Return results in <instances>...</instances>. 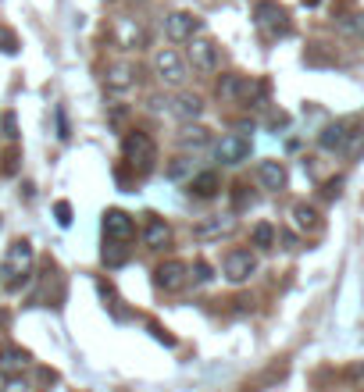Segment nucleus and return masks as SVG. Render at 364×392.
Listing matches in <instances>:
<instances>
[{
  "mask_svg": "<svg viewBox=\"0 0 364 392\" xmlns=\"http://www.w3.org/2000/svg\"><path fill=\"white\" fill-rule=\"evenodd\" d=\"M122 40H125V51H132V47L143 43V33H140L132 22H122Z\"/></svg>",
  "mask_w": 364,
  "mask_h": 392,
  "instance_id": "nucleus-25",
  "label": "nucleus"
},
{
  "mask_svg": "<svg viewBox=\"0 0 364 392\" xmlns=\"http://www.w3.org/2000/svg\"><path fill=\"white\" fill-rule=\"evenodd\" d=\"M100 257H104L108 267H122V264L129 260V250H125V243H111V239H108V246H104Z\"/></svg>",
  "mask_w": 364,
  "mask_h": 392,
  "instance_id": "nucleus-21",
  "label": "nucleus"
},
{
  "mask_svg": "<svg viewBox=\"0 0 364 392\" xmlns=\"http://www.w3.org/2000/svg\"><path fill=\"white\" fill-rule=\"evenodd\" d=\"M175 139H179V147H182V150H200V147H207V143H211V129H204L200 122H186V125H182V132H179Z\"/></svg>",
  "mask_w": 364,
  "mask_h": 392,
  "instance_id": "nucleus-17",
  "label": "nucleus"
},
{
  "mask_svg": "<svg viewBox=\"0 0 364 392\" xmlns=\"http://www.w3.org/2000/svg\"><path fill=\"white\" fill-rule=\"evenodd\" d=\"M104 235H108L111 243H129V239L136 235V221H132L125 211L111 207V211H104Z\"/></svg>",
  "mask_w": 364,
  "mask_h": 392,
  "instance_id": "nucleus-9",
  "label": "nucleus"
},
{
  "mask_svg": "<svg viewBox=\"0 0 364 392\" xmlns=\"http://www.w3.org/2000/svg\"><path fill=\"white\" fill-rule=\"evenodd\" d=\"M154 75H157L165 86L179 90V86L186 83V61L179 58V51H172V47L157 51V54H154Z\"/></svg>",
  "mask_w": 364,
  "mask_h": 392,
  "instance_id": "nucleus-4",
  "label": "nucleus"
},
{
  "mask_svg": "<svg viewBox=\"0 0 364 392\" xmlns=\"http://www.w3.org/2000/svg\"><path fill=\"white\" fill-rule=\"evenodd\" d=\"M197 29H200V18L189 15V11H172V15H165V36H168L172 43H186V40H193Z\"/></svg>",
  "mask_w": 364,
  "mask_h": 392,
  "instance_id": "nucleus-7",
  "label": "nucleus"
},
{
  "mask_svg": "<svg viewBox=\"0 0 364 392\" xmlns=\"http://www.w3.org/2000/svg\"><path fill=\"white\" fill-rule=\"evenodd\" d=\"M4 392H29V385H26L22 374L19 378H4Z\"/></svg>",
  "mask_w": 364,
  "mask_h": 392,
  "instance_id": "nucleus-28",
  "label": "nucleus"
},
{
  "mask_svg": "<svg viewBox=\"0 0 364 392\" xmlns=\"http://www.w3.org/2000/svg\"><path fill=\"white\" fill-rule=\"evenodd\" d=\"M293 221H296V228H318V211L307 207V203H296L293 207Z\"/></svg>",
  "mask_w": 364,
  "mask_h": 392,
  "instance_id": "nucleus-22",
  "label": "nucleus"
},
{
  "mask_svg": "<svg viewBox=\"0 0 364 392\" xmlns=\"http://www.w3.org/2000/svg\"><path fill=\"white\" fill-rule=\"evenodd\" d=\"M193 47H189V61H193V68L197 72H214L218 68V47L211 43V40H189Z\"/></svg>",
  "mask_w": 364,
  "mask_h": 392,
  "instance_id": "nucleus-15",
  "label": "nucleus"
},
{
  "mask_svg": "<svg viewBox=\"0 0 364 392\" xmlns=\"http://www.w3.org/2000/svg\"><path fill=\"white\" fill-rule=\"evenodd\" d=\"M0 271H4L8 292H19L29 282V275H33V243L29 239H15L8 246V253H4V267Z\"/></svg>",
  "mask_w": 364,
  "mask_h": 392,
  "instance_id": "nucleus-1",
  "label": "nucleus"
},
{
  "mask_svg": "<svg viewBox=\"0 0 364 392\" xmlns=\"http://www.w3.org/2000/svg\"><path fill=\"white\" fill-rule=\"evenodd\" d=\"M186 168H189V161H186V157H179V161L168 168V179H182V175H186Z\"/></svg>",
  "mask_w": 364,
  "mask_h": 392,
  "instance_id": "nucleus-30",
  "label": "nucleus"
},
{
  "mask_svg": "<svg viewBox=\"0 0 364 392\" xmlns=\"http://www.w3.org/2000/svg\"><path fill=\"white\" fill-rule=\"evenodd\" d=\"M222 271H225V278H229L232 285H239V282H246V278L257 271V257H254L250 250H229Z\"/></svg>",
  "mask_w": 364,
  "mask_h": 392,
  "instance_id": "nucleus-6",
  "label": "nucleus"
},
{
  "mask_svg": "<svg viewBox=\"0 0 364 392\" xmlns=\"http://www.w3.org/2000/svg\"><path fill=\"white\" fill-rule=\"evenodd\" d=\"M350 139H353V132H350V125H346V122H332V125H325V129L318 132V147H321V150H328V154L346 150V147H350Z\"/></svg>",
  "mask_w": 364,
  "mask_h": 392,
  "instance_id": "nucleus-11",
  "label": "nucleus"
},
{
  "mask_svg": "<svg viewBox=\"0 0 364 392\" xmlns=\"http://www.w3.org/2000/svg\"><path fill=\"white\" fill-rule=\"evenodd\" d=\"M218 189H222L218 171H200V175L189 179V193H193L197 200H211V196H218Z\"/></svg>",
  "mask_w": 364,
  "mask_h": 392,
  "instance_id": "nucleus-18",
  "label": "nucleus"
},
{
  "mask_svg": "<svg viewBox=\"0 0 364 392\" xmlns=\"http://www.w3.org/2000/svg\"><path fill=\"white\" fill-rule=\"evenodd\" d=\"M29 367V353L22 346H0V378H19Z\"/></svg>",
  "mask_w": 364,
  "mask_h": 392,
  "instance_id": "nucleus-13",
  "label": "nucleus"
},
{
  "mask_svg": "<svg viewBox=\"0 0 364 392\" xmlns=\"http://www.w3.org/2000/svg\"><path fill=\"white\" fill-rule=\"evenodd\" d=\"M122 154H125V161L140 171V175H147L150 168H154V161H157V143L147 136V132H129L125 136V143H122Z\"/></svg>",
  "mask_w": 364,
  "mask_h": 392,
  "instance_id": "nucleus-2",
  "label": "nucleus"
},
{
  "mask_svg": "<svg viewBox=\"0 0 364 392\" xmlns=\"http://www.w3.org/2000/svg\"><path fill=\"white\" fill-rule=\"evenodd\" d=\"M229 232H236V218L232 214H218V218H204V221H197L193 225V235L197 239H222V235H229Z\"/></svg>",
  "mask_w": 364,
  "mask_h": 392,
  "instance_id": "nucleus-14",
  "label": "nucleus"
},
{
  "mask_svg": "<svg viewBox=\"0 0 364 392\" xmlns=\"http://www.w3.org/2000/svg\"><path fill=\"white\" fill-rule=\"evenodd\" d=\"M321 4V0H303V8H318Z\"/></svg>",
  "mask_w": 364,
  "mask_h": 392,
  "instance_id": "nucleus-32",
  "label": "nucleus"
},
{
  "mask_svg": "<svg viewBox=\"0 0 364 392\" xmlns=\"http://www.w3.org/2000/svg\"><path fill=\"white\" fill-rule=\"evenodd\" d=\"M0 54H19V36L8 26H0Z\"/></svg>",
  "mask_w": 364,
  "mask_h": 392,
  "instance_id": "nucleus-24",
  "label": "nucleus"
},
{
  "mask_svg": "<svg viewBox=\"0 0 364 392\" xmlns=\"http://www.w3.org/2000/svg\"><path fill=\"white\" fill-rule=\"evenodd\" d=\"M279 243H282V250H296V235L289 232V228H279ZM275 243V246H279Z\"/></svg>",
  "mask_w": 364,
  "mask_h": 392,
  "instance_id": "nucleus-29",
  "label": "nucleus"
},
{
  "mask_svg": "<svg viewBox=\"0 0 364 392\" xmlns=\"http://www.w3.org/2000/svg\"><path fill=\"white\" fill-rule=\"evenodd\" d=\"M189 278L197 282V285H207L214 275H211V264L207 260H193V267H189Z\"/></svg>",
  "mask_w": 364,
  "mask_h": 392,
  "instance_id": "nucleus-23",
  "label": "nucleus"
},
{
  "mask_svg": "<svg viewBox=\"0 0 364 392\" xmlns=\"http://www.w3.org/2000/svg\"><path fill=\"white\" fill-rule=\"evenodd\" d=\"M360 40H364V15H360Z\"/></svg>",
  "mask_w": 364,
  "mask_h": 392,
  "instance_id": "nucleus-33",
  "label": "nucleus"
},
{
  "mask_svg": "<svg viewBox=\"0 0 364 392\" xmlns=\"http://www.w3.org/2000/svg\"><path fill=\"white\" fill-rule=\"evenodd\" d=\"M172 115L182 118V122H197V118L204 115V100H200L197 93H179V97L172 100Z\"/></svg>",
  "mask_w": 364,
  "mask_h": 392,
  "instance_id": "nucleus-16",
  "label": "nucleus"
},
{
  "mask_svg": "<svg viewBox=\"0 0 364 392\" xmlns=\"http://www.w3.org/2000/svg\"><path fill=\"white\" fill-rule=\"evenodd\" d=\"M250 136L246 132H229V136H222V143H218V161L222 164H243L246 157H250Z\"/></svg>",
  "mask_w": 364,
  "mask_h": 392,
  "instance_id": "nucleus-8",
  "label": "nucleus"
},
{
  "mask_svg": "<svg viewBox=\"0 0 364 392\" xmlns=\"http://www.w3.org/2000/svg\"><path fill=\"white\" fill-rule=\"evenodd\" d=\"M254 22L268 36H286L289 33V15H286L282 4H275V0H257L254 4Z\"/></svg>",
  "mask_w": 364,
  "mask_h": 392,
  "instance_id": "nucleus-3",
  "label": "nucleus"
},
{
  "mask_svg": "<svg viewBox=\"0 0 364 392\" xmlns=\"http://www.w3.org/2000/svg\"><path fill=\"white\" fill-rule=\"evenodd\" d=\"M186 282H189V264H186V260H165V264H157V271H154V285H157L161 292H179Z\"/></svg>",
  "mask_w": 364,
  "mask_h": 392,
  "instance_id": "nucleus-5",
  "label": "nucleus"
},
{
  "mask_svg": "<svg viewBox=\"0 0 364 392\" xmlns=\"http://www.w3.org/2000/svg\"><path fill=\"white\" fill-rule=\"evenodd\" d=\"M346 378H350L353 385H360V388H364V360H357V364H350V371H346Z\"/></svg>",
  "mask_w": 364,
  "mask_h": 392,
  "instance_id": "nucleus-27",
  "label": "nucleus"
},
{
  "mask_svg": "<svg viewBox=\"0 0 364 392\" xmlns=\"http://www.w3.org/2000/svg\"><path fill=\"white\" fill-rule=\"evenodd\" d=\"M250 239H254V246H257V250H275L279 232H275V225H271V221H257V225H254V232H250Z\"/></svg>",
  "mask_w": 364,
  "mask_h": 392,
  "instance_id": "nucleus-20",
  "label": "nucleus"
},
{
  "mask_svg": "<svg viewBox=\"0 0 364 392\" xmlns=\"http://www.w3.org/2000/svg\"><path fill=\"white\" fill-rule=\"evenodd\" d=\"M104 86H108L111 93H125V90H132V86H136V68H132L129 61H115V65H108V68H104Z\"/></svg>",
  "mask_w": 364,
  "mask_h": 392,
  "instance_id": "nucleus-10",
  "label": "nucleus"
},
{
  "mask_svg": "<svg viewBox=\"0 0 364 392\" xmlns=\"http://www.w3.org/2000/svg\"><path fill=\"white\" fill-rule=\"evenodd\" d=\"M257 182H261L264 189H271V193L286 189V182H289V175H286V164H282V161H275V157H268V161H257Z\"/></svg>",
  "mask_w": 364,
  "mask_h": 392,
  "instance_id": "nucleus-12",
  "label": "nucleus"
},
{
  "mask_svg": "<svg viewBox=\"0 0 364 392\" xmlns=\"http://www.w3.org/2000/svg\"><path fill=\"white\" fill-rule=\"evenodd\" d=\"M168 239H172V228H168L165 218H150V221L143 225V243H147L150 250H161Z\"/></svg>",
  "mask_w": 364,
  "mask_h": 392,
  "instance_id": "nucleus-19",
  "label": "nucleus"
},
{
  "mask_svg": "<svg viewBox=\"0 0 364 392\" xmlns=\"http://www.w3.org/2000/svg\"><path fill=\"white\" fill-rule=\"evenodd\" d=\"M4 132H8V136H11V139H15V136H19V132H15V115H8V118H4Z\"/></svg>",
  "mask_w": 364,
  "mask_h": 392,
  "instance_id": "nucleus-31",
  "label": "nucleus"
},
{
  "mask_svg": "<svg viewBox=\"0 0 364 392\" xmlns=\"http://www.w3.org/2000/svg\"><path fill=\"white\" fill-rule=\"evenodd\" d=\"M54 214H58V225H61V228L72 225V203H68V200H58V203H54Z\"/></svg>",
  "mask_w": 364,
  "mask_h": 392,
  "instance_id": "nucleus-26",
  "label": "nucleus"
}]
</instances>
